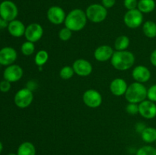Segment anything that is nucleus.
<instances>
[{
	"mask_svg": "<svg viewBox=\"0 0 156 155\" xmlns=\"http://www.w3.org/2000/svg\"><path fill=\"white\" fill-rule=\"evenodd\" d=\"M87 20L85 12L80 9H75L67 14L64 24L65 27L73 32H77L84 29L87 24Z\"/></svg>",
	"mask_w": 156,
	"mask_h": 155,
	"instance_id": "1",
	"label": "nucleus"
},
{
	"mask_svg": "<svg viewBox=\"0 0 156 155\" xmlns=\"http://www.w3.org/2000/svg\"><path fill=\"white\" fill-rule=\"evenodd\" d=\"M111 63L115 69L119 71H126L132 68L134 65L135 56L133 53L127 50H116L111 59Z\"/></svg>",
	"mask_w": 156,
	"mask_h": 155,
	"instance_id": "2",
	"label": "nucleus"
},
{
	"mask_svg": "<svg viewBox=\"0 0 156 155\" xmlns=\"http://www.w3.org/2000/svg\"><path fill=\"white\" fill-rule=\"evenodd\" d=\"M124 96L129 103L139 104L147 98V88L143 84L133 82L128 86Z\"/></svg>",
	"mask_w": 156,
	"mask_h": 155,
	"instance_id": "3",
	"label": "nucleus"
},
{
	"mask_svg": "<svg viewBox=\"0 0 156 155\" xmlns=\"http://www.w3.org/2000/svg\"><path fill=\"white\" fill-rule=\"evenodd\" d=\"M87 18L93 23H101L106 19L108 10L101 4L90 5L85 11Z\"/></svg>",
	"mask_w": 156,
	"mask_h": 155,
	"instance_id": "4",
	"label": "nucleus"
},
{
	"mask_svg": "<svg viewBox=\"0 0 156 155\" xmlns=\"http://www.w3.org/2000/svg\"><path fill=\"white\" fill-rule=\"evenodd\" d=\"M18 15V9L16 5L10 0H5L0 3V18L7 22L16 19Z\"/></svg>",
	"mask_w": 156,
	"mask_h": 155,
	"instance_id": "5",
	"label": "nucleus"
},
{
	"mask_svg": "<svg viewBox=\"0 0 156 155\" xmlns=\"http://www.w3.org/2000/svg\"><path fill=\"white\" fill-rule=\"evenodd\" d=\"M34 100V94L31 90L28 88L20 89L15 94L14 97L15 104L21 109H24L30 106Z\"/></svg>",
	"mask_w": 156,
	"mask_h": 155,
	"instance_id": "6",
	"label": "nucleus"
},
{
	"mask_svg": "<svg viewBox=\"0 0 156 155\" xmlns=\"http://www.w3.org/2000/svg\"><path fill=\"white\" fill-rule=\"evenodd\" d=\"M123 21L129 28H138L143 22V14L138 9L128 10L123 17Z\"/></svg>",
	"mask_w": 156,
	"mask_h": 155,
	"instance_id": "7",
	"label": "nucleus"
},
{
	"mask_svg": "<svg viewBox=\"0 0 156 155\" xmlns=\"http://www.w3.org/2000/svg\"><path fill=\"white\" fill-rule=\"evenodd\" d=\"M82 100L88 107L98 108L101 105L103 99L98 91L94 89H88L83 94Z\"/></svg>",
	"mask_w": 156,
	"mask_h": 155,
	"instance_id": "8",
	"label": "nucleus"
},
{
	"mask_svg": "<svg viewBox=\"0 0 156 155\" xmlns=\"http://www.w3.org/2000/svg\"><path fill=\"white\" fill-rule=\"evenodd\" d=\"M44 34L43 27L38 23H31L26 27L24 36L27 41L36 43L42 38Z\"/></svg>",
	"mask_w": 156,
	"mask_h": 155,
	"instance_id": "9",
	"label": "nucleus"
},
{
	"mask_svg": "<svg viewBox=\"0 0 156 155\" xmlns=\"http://www.w3.org/2000/svg\"><path fill=\"white\" fill-rule=\"evenodd\" d=\"M23 74H24L23 68L20 65L12 64L9 66H6L3 72V78L5 80L12 83L21 80Z\"/></svg>",
	"mask_w": 156,
	"mask_h": 155,
	"instance_id": "10",
	"label": "nucleus"
},
{
	"mask_svg": "<svg viewBox=\"0 0 156 155\" xmlns=\"http://www.w3.org/2000/svg\"><path fill=\"white\" fill-rule=\"evenodd\" d=\"M47 19L50 23L55 25H59V24L64 23L66 19V12L63 9L59 6H51L48 9L47 13Z\"/></svg>",
	"mask_w": 156,
	"mask_h": 155,
	"instance_id": "11",
	"label": "nucleus"
},
{
	"mask_svg": "<svg viewBox=\"0 0 156 155\" xmlns=\"http://www.w3.org/2000/svg\"><path fill=\"white\" fill-rule=\"evenodd\" d=\"M75 74L81 77H86L92 72V65L89 61L84 59H76L73 65Z\"/></svg>",
	"mask_w": 156,
	"mask_h": 155,
	"instance_id": "12",
	"label": "nucleus"
},
{
	"mask_svg": "<svg viewBox=\"0 0 156 155\" xmlns=\"http://www.w3.org/2000/svg\"><path fill=\"white\" fill-rule=\"evenodd\" d=\"M139 113L146 119H152L156 117V104L149 100L139 103Z\"/></svg>",
	"mask_w": 156,
	"mask_h": 155,
	"instance_id": "13",
	"label": "nucleus"
},
{
	"mask_svg": "<svg viewBox=\"0 0 156 155\" xmlns=\"http://www.w3.org/2000/svg\"><path fill=\"white\" fill-rule=\"evenodd\" d=\"M17 58L18 53L13 47L5 46L0 50V65L5 66L12 65Z\"/></svg>",
	"mask_w": 156,
	"mask_h": 155,
	"instance_id": "14",
	"label": "nucleus"
},
{
	"mask_svg": "<svg viewBox=\"0 0 156 155\" xmlns=\"http://www.w3.org/2000/svg\"><path fill=\"white\" fill-rule=\"evenodd\" d=\"M133 78L139 83H146L151 78V71L144 65H137L132 71Z\"/></svg>",
	"mask_w": 156,
	"mask_h": 155,
	"instance_id": "15",
	"label": "nucleus"
},
{
	"mask_svg": "<svg viewBox=\"0 0 156 155\" xmlns=\"http://www.w3.org/2000/svg\"><path fill=\"white\" fill-rule=\"evenodd\" d=\"M114 51L108 45H101L98 47L94 52V57L98 62H107L111 59Z\"/></svg>",
	"mask_w": 156,
	"mask_h": 155,
	"instance_id": "16",
	"label": "nucleus"
},
{
	"mask_svg": "<svg viewBox=\"0 0 156 155\" xmlns=\"http://www.w3.org/2000/svg\"><path fill=\"white\" fill-rule=\"evenodd\" d=\"M128 85L126 81L120 78L114 79L110 84V91L116 97L125 95Z\"/></svg>",
	"mask_w": 156,
	"mask_h": 155,
	"instance_id": "17",
	"label": "nucleus"
},
{
	"mask_svg": "<svg viewBox=\"0 0 156 155\" xmlns=\"http://www.w3.org/2000/svg\"><path fill=\"white\" fill-rule=\"evenodd\" d=\"M7 28L10 35L17 38L24 36L26 30V27L24 26V23L16 19L9 22Z\"/></svg>",
	"mask_w": 156,
	"mask_h": 155,
	"instance_id": "18",
	"label": "nucleus"
},
{
	"mask_svg": "<svg viewBox=\"0 0 156 155\" xmlns=\"http://www.w3.org/2000/svg\"><path fill=\"white\" fill-rule=\"evenodd\" d=\"M18 155H36L35 146L30 141L21 143L17 150Z\"/></svg>",
	"mask_w": 156,
	"mask_h": 155,
	"instance_id": "19",
	"label": "nucleus"
},
{
	"mask_svg": "<svg viewBox=\"0 0 156 155\" xmlns=\"http://www.w3.org/2000/svg\"><path fill=\"white\" fill-rule=\"evenodd\" d=\"M137 9L143 14L151 13L155 9V0H140L138 2Z\"/></svg>",
	"mask_w": 156,
	"mask_h": 155,
	"instance_id": "20",
	"label": "nucleus"
},
{
	"mask_svg": "<svg viewBox=\"0 0 156 155\" xmlns=\"http://www.w3.org/2000/svg\"><path fill=\"white\" fill-rule=\"evenodd\" d=\"M144 142L151 144L156 141V129L154 127H146L140 134Z\"/></svg>",
	"mask_w": 156,
	"mask_h": 155,
	"instance_id": "21",
	"label": "nucleus"
},
{
	"mask_svg": "<svg viewBox=\"0 0 156 155\" xmlns=\"http://www.w3.org/2000/svg\"><path fill=\"white\" fill-rule=\"evenodd\" d=\"M143 31L145 36L148 38L156 37V23L152 21H147L143 24Z\"/></svg>",
	"mask_w": 156,
	"mask_h": 155,
	"instance_id": "22",
	"label": "nucleus"
},
{
	"mask_svg": "<svg viewBox=\"0 0 156 155\" xmlns=\"http://www.w3.org/2000/svg\"><path fill=\"white\" fill-rule=\"evenodd\" d=\"M129 46V38L126 35H120L114 42V48L117 51H123Z\"/></svg>",
	"mask_w": 156,
	"mask_h": 155,
	"instance_id": "23",
	"label": "nucleus"
},
{
	"mask_svg": "<svg viewBox=\"0 0 156 155\" xmlns=\"http://www.w3.org/2000/svg\"><path fill=\"white\" fill-rule=\"evenodd\" d=\"M49 59V54L46 50H41L36 53L34 58V62L36 65L39 67H42L45 65Z\"/></svg>",
	"mask_w": 156,
	"mask_h": 155,
	"instance_id": "24",
	"label": "nucleus"
},
{
	"mask_svg": "<svg viewBox=\"0 0 156 155\" xmlns=\"http://www.w3.org/2000/svg\"><path fill=\"white\" fill-rule=\"evenodd\" d=\"M21 51L23 55L26 56H31L35 51L34 43L30 42V41H26L24 43H22L21 46Z\"/></svg>",
	"mask_w": 156,
	"mask_h": 155,
	"instance_id": "25",
	"label": "nucleus"
},
{
	"mask_svg": "<svg viewBox=\"0 0 156 155\" xmlns=\"http://www.w3.org/2000/svg\"><path fill=\"white\" fill-rule=\"evenodd\" d=\"M74 74L75 72L73 67L69 66V65H66V66L62 67L61 68L60 71H59L60 78L62 79H64V80H69V79H70L71 78H73Z\"/></svg>",
	"mask_w": 156,
	"mask_h": 155,
	"instance_id": "26",
	"label": "nucleus"
},
{
	"mask_svg": "<svg viewBox=\"0 0 156 155\" xmlns=\"http://www.w3.org/2000/svg\"><path fill=\"white\" fill-rule=\"evenodd\" d=\"M136 155H156V147L151 145H145L137 150Z\"/></svg>",
	"mask_w": 156,
	"mask_h": 155,
	"instance_id": "27",
	"label": "nucleus"
},
{
	"mask_svg": "<svg viewBox=\"0 0 156 155\" xmlns=\"http://www.w3.org/2000/svg\"><path fill=\"white\" fill-rule=\"evenodd\" d=\"M58 35H59V38L62 41H68L71 39L73 31L69 28H67L66 27H65L59 30Z\"/></svg>",
	"mask_w": 156,
	"mask_h": 155,
	"instance_id": "28",
	"label": "nucleus"
},
{
	"mask_svg": "<svg viewBox=\"0 0 156 155\" xmlns=\"http://www.w3.org/2000/svg\"><path fill=\"white\" fill-rule=\"evenodd\" d=\"M126 111L129 115H136L139 113V104L129 103L126 106Z\"/></svg>",
	"mask_w": 156,
	"mask_h": 155,
	"instance_id": "29",
	"label": "nucleus"
},
{
	"mask_svg": "<svg viewBox=\"0 0 156 155\" xmlns=\"http://www.w3.org/2000/svg\"><path fill=\"white\" fill-rule=\"evenodd\" d=\"M147 98L152 102H156V84H153L147 89Z\"/></svg>",
	"mask_w": 156,
	"mask_h": 155,
	"instance_id": "30",
	"label": "nucleus"
},
{
	"mask_svg": "<svg viewBox=\"0 0 156 155\" xmlns=\"http://www.w3.org/2000/svg\"><path fill=\"white\" fill-rule=\"evenodd\" d=\"M123 5L127 10H133V9H137L138 1L137 0H124Z\"/></svg>",
	"mask_w": 156,
	"mask_h": 155,
	"instance_id": "31",
	"label": "nucleus"
},
{
	"mask_svg": "<svg viewBox=\"0 0 156 155\" xmlns=\"http://www.w3.org/2000/svg\"><path fill=\"white\" fill-rule=\"evenodd\" d=\"M11 88H12V84L11 82L8 81L6 80H3L0 82V91L2 93H7L10 91Z\"/></svg>",
	"mask_w": 156,
	"mask_h": 155,
	"instance_id": "32",
	"label": "nucleus"
},
{
	"mask_svg": "<svg viewBox=\"0 0 156 155\" xmlns=\"http://www.w3.org/2000/svg\"><path fill=\"white\" fill-rule=\"evenodd\" d=\"M116 0H101V5L106 9H111L115 5Z\"/></svg>",
	"mask_w": 156,
	"mask_h": 155,
	"instance_id": "33",
	"label": "nucleus"
},
{
	"mask_svg": "<svg viewBox=\"0 0 156 155\" xmlns=\"http://www.w3.org/2000/svg\"><path fill=\"white\" fill-rule=\"evenodd\" d=\"M146 128V124H144L143 122H138L136 125V131L140 134H141Z\"/></svg>",
	"mask_w": 156,
	"mask_h": 155,
	"instance_id": "34",
	"label": "nucleus"
},
{
	"mask_svg": "<svg viewBox=\"0 0 156 155\" xmlns=\"http://www.w3.org/2000/svg\"><path fill=\"white\" fill-rule=\"evenodd\" d=\"M150 62L154 67H156V50H153L150 55Z\"/></svg>",
	"mask_w": 156,
	"mask_h": 155,
	"instance_id": "35",
	"label": "nucleus"
},
{
	"mask_svg": "<svg viewBox=\"0 0 156 155\" xmlns=\"http://www.w3.org/2000/svg\"><path fill=\"white\" fill-rule=\"evenodd\" d=\"M8 24H9V22H7V21H5L4 19L0 18V29L8 27Z\"/></svg>",
	"mask_w": 156,
	"mask_h": 155,
	"instance_id": "36",
	"label": "nucleus"
},
{
	"mask_svg": "<svg viewBox=\"0 0 156 155\" xmlns=\"http://www.w3.org/2000/svg\"><path fill=\"white\" fill-rule=\"evenodd\" d=\"M2 149H3V145H2V143L0 141V153H1V152L2 151Z\"/></svg>",
	"mask_w": 156,
	"mask_h": 155,
	"instance_id": "37",
	"label": "nucleus"
},
{
	"mask_svg": "<svg viewBox=\"0 0 156 155\" xmlns=\"http://www.w3.org/2000/svg\"><path fill=\"white\" fill-rule=\"evenodd\" d=\"M8 155H18L17 154V153H9V154Z\"/></svg>",
	"mask_w": 156,
	"mask_h": 155,
	"instance_id": "38",
	"label": "nucleus"
},
{
	"mask_svg": "<svg viewBox=\"0 0 156 155\" xmlns=\"http://www.w3.org/2000/svg\"><path fill=\"white\" fill-rule=\"evenodd\" d=\"M155 147H156V141H155Z\"/></svg>",
	"mask_w": 156,
	"mask_h": 155,
	"instance_id": "39",
	"label": "nucleus"
}]
</instances>
